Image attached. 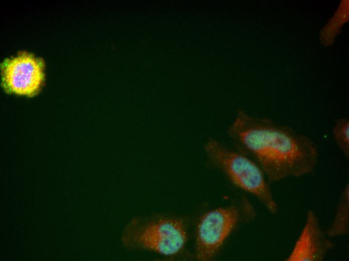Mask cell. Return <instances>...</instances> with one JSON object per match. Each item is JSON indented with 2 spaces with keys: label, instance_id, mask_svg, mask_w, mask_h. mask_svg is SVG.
Here are the masks:
<instances>
[{
  "label": "cell",
  "instance_id": "6da1fadb",
  "mask_svg": "<svg viewBox=\"0 0 349 261\" xmlns=\"http://www.w3.org/2000/svg\"><path fill=\"white\" fill-rule=\"evenodd\" d=\"M236 150L261 169L270 183L311 174L319 150L308 136L286 124L239 111L227 129Z\"/></svg>",
  "mask_w": 349,
  "mask_h": 261
},
{
  "label": "cell",
  "instance_id": "7a4b0ae2",
  "mask_svg": "<svg viewBox=\"0 0 349 261\" xmlns=\"http://www.w3.org/2000/svg\"><path fill=\"white\" fill-rule=\"evenodd\" d=\"M203 148L213 168L220 171L236 187L254 196L270 214H278L279 206L270 182L256 163L213 137L207 138Z\"/></svg>",
  "mask_w": 349,
  "mask_h": 261
},
{
  "label": "cell",
  "instance_id": "3957f363",
  "mask_svg": "<svg viewBox=\"0 0 349 261\" xmlns=\"http://www.w3.org/2000/svg\"><path fill=\"white\" fill-rule=\"evenodd\" d=\"M124 246L131 249L174 255L184 247L188 235L185 224L172 217H139L132 219L122 235Z\"/></svg>",
  "mask_w": 349,
  "mask_h": 261
},
{
  "label": "cell",
  "instance_id": "277c9868",
  "mask_svg": "<svg viewBox=\"0 0 349 261\" xmlns=\"http://www.w3.org/2000/svg\"><path fill=\"white\" fill-rule=\"evenodd\" d=\"M240 210L235 206L219 208L206 213L199 222L196 234V256L211 259L238 223Z\"/></svg>",
  "mask_w": 349,
  "mask_h": 261
},
{
  "label": "cell",
  "instance_id": "5b68a950",
  "mask_svg": "<svg viewBox=\"0 0 349 261\" xmlns=\"http://www.w3.org/2000/svg\"><path fill=\"white\" fill-rule=\"evenodd\" d=\"M1 70L3 87L12 93L34 95L39 90L44 80L43 61L26 52L5 60Z\"/></svg>",
  "mask_w": 349,
  "mask_h": 261
},
{
  "label": "cell",
  "instance_id": "8992f818",
  "mask_svg": "<svg viewBox=\"0 0 349 261\" xmlns=\"http://www.w3.org/2000/svg\"><path fill=\"white\" fill-rule=\"evenodd\" d=\"M320 225L315 212L307 211L303 227L292 250L284 261H322L334 243Z\"/></svg>",
  "mask_w": 349,
  "mask_h": 261
},
{
  "label": "cell",
  "instance_id": "52a82bcc",
  "mask_svg": "<svg viewBox=\"0 0 349 261\" xmlns=\"http://www.w3.org/2000/svg\"><path fill=\"white\" fill-rule=\"evenodd\" d=\"M325 232L329 237L347 235L349 233V183L341 190L333 219Z\"/></svg>",
  "mask_w": 349,
  "mask_h": 261
},
{
  "label": "cell",
  "instance_id": "ba28073f",
  "mask_svg": "<svg viewBox=\"0 0 349 261\" xmlns=\"http://www.w3.org/2000/svg\"><path fill=\"white\" fill-rule=\"evenodd\" d=\"M332 135L335 144L343 156L349 160V120L347 118L337 119L333 123Z\"/></svg>",
  "mask_w": 349,
  "mask_h": 261
}]
</instances>
